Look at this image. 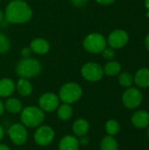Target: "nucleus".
I'll return each mask as SVG.
<instances>
[{"mask_svg": "<svg viewBox=\"0 0 149 150\" xmlns=\"http://www.w3.org/2000/svg\"><path fill=\"white\" fill-rule=\"evenodd\" d=\"M32 17V11L24 0H12L5 8L4 18L11 24H24L28 22Z\"/></svg>", "mask_w": 149, "mask_h": 150, "instance_id": "obj_1", "label": "nucleus"}, {"mask_svg": "<svg viewBox=\"0 0 149 150\" xmlns=\"http://www.w3.org/2000/svg\"><path fill=\"white\" fill-rule=\"evenodd\" d=\"M41 63L35 58H22L16 65V72L22 78H33L41 72Z\"/></svg>", "mask_w": 149, "mask_h": 150, "instance_id": "obj_2", "label": "nucleus"}, {"mask_svg": "<svg viewBox=\"0 0 149 150\" xmlns=\"http://www.w3.org/2000/svg\"><path fill=\"white\" fill-rule=\"evenodd\" d=\"M44 120H45L44 112L40 107H36V106H28L23 109L20 115L21 123L28 127H39L40 125H41Z\"/></svg>", "mask_w": 149, "mask_h": 150, "instance_id": "obj_3", "label": "nucleus"}, {"mask_svg": "<svg viewBox=\"0 0 149 150\" xmlns=\"http://www.w3.org/2000/svg\"><path fill=\"white\" fill-rule=\"evenodd\" d=\"M83 46V48L90 54H99L106 47L107 41L103 34L92 33L84 38Z\"/></svg>", "mask_w": 149, "mask_h": 150, "instance_id": "obj_4", "label": "nucleus"}, {"mask_svg": "<svg viewBox=\"0 0 149 150\" xmlns=\"http://www.w3.org/2000/svg\"><path fill=\"white\" fill-rule=\"evenodd\" d=\"M83 95L81 86L76 83H67L59 91V98L66 104H73L80 99Z\"/></svg>", "mask_w": 149, "mask_h": 150, "instance_id": "obj_5", "label": "nucleus"}, {"mask_svg": "<svg viewBox=\"0 0 149 150\" xmlns=\"http://www.w3.org/2000/svg\"><path fill=\"white\" fill-rule=\"evenodd\" d=\"M81 74L83 77L89 82H97L103 78L104 70L98 63L89 62L82 67Z\"/></svg>", "mask_w": 149, "mask_h": 150, "instance_id": "obj_6", "label": "nucleus"}, {"mask_svg": "<svg viewBox=\"0 0 149 150\" xmlns=\"http://www.w3.org/2000/svg\"><path fill=\"white\" fill-rule=\"evenodd\" d=\"M143 100V96L141 91L137 88L129 87L123 93L122 102L128 109H135L139 107Z\"/></svg>", "mask_w": 149, "mask_h": 150, "instance_id": "obj_7", "label": "nucleus"}, {"mask_svg": "<svg viewBox=\"0 0 149 150\" xmlns=\"http://www.w3.org/2000/svg\"><path fill=\"white\" fill-rule=\"evenodd\" d=\"M128 40H129L128 33L124 30L117 29L109 34L106 41L112 48L119 49L124 47L127 44Z\"/></svg>", "mask_w": 149, "mask_h": 150, "instance_id": "obj_8", "label": "nucleus"}, {"mask_svg": "<svg viewBox=\"0 0 149 150\" xmlns=\"http://www.w3.org/2000/svg\"><path fill=\"white\" fill-rule=\"evenodd\" d=\"M54 138V132L49 126H41L34 133V142L40 146L49 145Z\"/></svg>", "mask_w": 149, "mask_h": 150, "instance_id": "obj_9", "label": "nucleus"}, {"mask_svg": "<svg viewBox=\"0 0 149 150\" xmlns=\"http://www.w3.org/2000/svg\"><path fill=\"white\" fill-rule=\"evenodd\" d=\"M60 105L59 97L53 92H47L40 96L39 99L40 108L43 112H54Z\"/></svg>", "mask_w": 149, "mask_h": 150, "instance_id": "obj_10", "label": "nucleus"}, {"mask_svg": "<svg viewBox=\"0 0 149 150\" xmlns=\"http://www.w3.org/2000/svg\"><path fill=\"white\" fill-rule=\"evenodd\" d=\"M8 134L11 142L16 145H22L27 140V131L23 124H14L9 130Z\"/></svg>", "mask_w": 149, "mask_h": 150, "instance_id": "obj_11", "label": "nucleus"}, {"mask_svg": "<svg viewBox=\"0 0 149 150\" xmlns=\"http://www.w3.org/2000/svg\"><path fill=\"white\" fill-rule=\"evenodd\" d=\"M30 48L37 54H45L50 50V45L48 41L42 38L33 39L30 43Z\"/></svg>", "mask_w": 149, "mask_h": 150, "instance_id": "obj_12", "label": "nucleus"}, {"mask_svg": "<svg viewBox=\"0 0 149 150\" xmlns=\"http://www.w3.org/2000/svg\"><path fill=\"white\" fill-rule=\"evenodd\" d=\"M132 123L137 128H145L149 125V113L146 111H138L132 116Z\"/></svg>", "mask_w": 149, "mask_h": 150, "instance_id": "obj_13", "label": "nucleus"}, {"mask_svg": "<svg viewBox=\"0 0 149 150\" xmlns=\"http://www.w3.org/2000/svg\"><path fill=\"white\" fill-rule=\"evenodd\" d=\"M16 89V84L11 78H2L0 79V97L8 98L14 92Z\"/></svg>", "mask_w": 149, "mask_h": 150, "instance_id": "obj_14", "label": "nucleus"}, {"mask_svg": "<svg viewBox=\"0 0 149 150\" xmlns=\"http://www.w3.org/2000/svg\"><path fill=\"white\" fill-rule=\"evenodd\" d=\"M133 82L140 88L149 87V69H140L133 77Z\"/></svg>", "mask_w": 149, "mask_h": 150, "instance_id": "obj_15", "label": "nucleus"}, {"mask_svg": "<svg viewBox=\"0 0 149 150\" xmlns=\"http://www.w3.org/2000/svg\"><path fill=\"white\" fill-rule=\"evenodd\" d=\"M79 145V142L76 137L66 135L59 143V150H78Z\"/></svg>", "mask_w": 149, "mask_h": 150, "instance_id": "obj_16", "label": "nucleus"}, {"mask_svg": "<svg viewBox=\"0 0 149 150\" xmlns=\"http://www.w3.org/2000/svg\"><path fill=\"white\" fill-rule=\"evenodd\" d=\"M16 90L20 96L27 97L32 92V85L28 79L20 77L16 83Z\"/></svg>", "mask_w": 149, "mask_h": 150, "instance_id": "obj_17", "label": "nucleus"}, {"mask_svg": "<svg viewBox=\"0 0 149 150\" xmlns=\"http://www.w3.org/2000/svg\"><path fill=\"white\" fill-rule=\"evenodd\" d=\"M90 129L89 122L84 119H79L76 120L73 124V132L76 136H83L86 135Z\"/></svg>", "mask_w": 149, "mask_h": 150, "instance_id": "obj_18", "label": "nucleus"}, {"mask_svg": "<svg viewBox=\"0 0 149 150\" xmlns=\"http://www.w3.org/2000/svg\"><path fill=\"white\" fill-rule=\"evenodd\" d=\"M103 70H104V74L109 76H115L120 73L121 65L117 61H110L105 65Z\"/></svg>", "mask_w": 149, "mask_h": 150, "instance_id": "obj_19", "label": "nucleus"}, {"mask_svg": "<svg viewBox=\"0 0 149 150\" xmlns=\"http://www.w3.org/2000/svg\"><path fill=\"white\" fill-rule=\"evenodd\" d=\"M4 109H6L11 113H18L22 111V104L19 99L16 98H9L4 105Z\"/></svg>", "mask_w": 149, "mask_h": 150, "instance_id": "obj_20", "label": "nucleus"}, {"mask_svg": "<svg viewBox=\"0 0 149 150\" xmlns=\"http://www.w3.org/2000/svg\"><path fill=\"white\" fill-rule=\"evenodd\" d=\"M57 109H58L57 111L58 117L61 120H68L73 115V109L69 104L63 103L61 105H59Z\"/></svg>", "mask_w": 149, "mask_h": 150, "instance_id": "obj_21", "label": "nucleus"}, {"mask_svg": "<svg viewBox=\"0 0 149 150\" xmlns=\"http://www.w3.org/2000/svg\"><path fill=\"white\" fill-rule=\"evenodd\" d=\"M119 146L117 141L111 135L105 136L100 144V149L101 150H118Z\"/></svg>", "mask_w": 149, "mask_h": 150, "instance_id": "obj_22", "label": "nucleus"}, {"mask_svg": "<svg viewBox=\"0 0 149 150\" xmlns=\"http://www.w3.org/2000/svg\"><path fill=\"white\" fill-rule=\"evenodd\" d=\"M119 83L122 87L129 88L133 83V76L129 72L124 71L119 76Z\"/></svg>", "mask_w": 149, "mask_h": 150, "instance_id": "obj_23", "label": "nucleus"}, {"mask_svg": "<svg viewBox=\"0 0 149 150\" xmlns=\"http://www.w3.org/2000/svg\"><path fill=\"white\" fill-rule=\"evenodd\" d=\"M119 129H120V126L117 120H110L105 124V130H106L107 134L111 136L117 134L119 133Z\"/></svg>", "mask_w": 149, "mask_h": 150, "instance_id": "obj_24", "label": "nucleus"}, {"mask_svg": "<svg viewBox=\"0 0 149 150\" xmlns=\"http://www.w3.org/2000/svg\"><path fill=\"white\" fill-rule=\"evenodd\" d=\"M11 42L7 36L0 32V54H4L10 50Z\"/></svg>", "mask_w": 149, "mask_h": 150, "instance_id": "obj_25", "label": "nucleus"}, {"mask_svg": "<svg viewBox=\"0 0 149 150\" xmlns=\"http://www.w3.org/2000/svg\"><path fill=\"white\" fill-rule=\"evenodd\" d=\"M115 49L112 48L111 47H105L103 51H102V54H103V57L106 60H109V61H112L113 60V58L115 57Z\"/></svg>", "mask_w": 149, "mask_h": 150, "instance_id": "obj_26", "label": "nucleus"}, {"mask_svg": "<svg viewBox=\"0 0 149 150\" xmlns=\"http://www.w3.org/2000/svg\"><path fill=\"white\" fill-rule=\"evenodd\" d=\"M32 49L30 48V47H23L20 51V54L22 55L23 58H28V57H31V54H32Z\"/></svg>", "mask_w": 149, "mask_h": 150, "instance_id": "obj_27", "label": "nucleus"}, {"mask_svg": "<svg viewBox=\"0 0 149 150\" xmlns=\"http://www.w3.org/2000/svg\"><path fill=\"white\" fill-rule=\"evenodd\" d=\"M70 2L72 3L74 6L81 8V7H83L87 4L88 0H70Z\"/></svg>", "mask_w": 149, "mask_h": 150, "instance_id": "obj_28", "label": "nucleus"}, {"mask_svg": "<svg viewBox=\"0 0 149 150\" xmlns=\"http://www.w3.org/2000/svg\"><path fill=\"white\" fill-rule=\"evenodd\" d=\"M78 142H79V144H81L83 146H86L89 144L90 139H89V137L83 135V136H81V138H80V140H78Z\"/></svg>", "mask_w": 149, "mask_h": 150, "instance_id": "obj_29", "label": "nucleus"}, {"mask_svg": "<svg viewBox=\"0 0 149 150\" xmlns=\"http://www.w3.org/2000/svg\"><path fill=\"white\" fill-rule=\"evenodd\" d=\"M97 4H102V5H109L114 3L115 0H95Z\"/></svg>", "mask_w": 149, "mask_h": 150, "instance_id": "obj_30", "label": "nucleus"}, {"mask_svg": "<svg viewBox=\"0 0 149 150\" xmlns=\"http://www.w3.org/2000/svg\"><path fill=\"white\" fill-rule=\"evenodd\" d=\"M145 46H146V48L148 49V51L149 52V33L147 35V37L145 39Z\"/></svg>", "mask_w": 149, "mask_h": 150, "instance_id": "obj_31", "label": "nucleus"}, {"mask_svg": "<svg viewBox=\"0 0 149 150\" xmlns=\"http://www.w3.org/2000/svg\"><path fill=\"white\" fill-rule=\"evenodd\" d=\"M0 150H11V149L4 144H0Z\"/></svg>", "mask_w": 149, "mask_h": 150, "instance_id": "obj_32", "label": "nucleus"}, {"mask_svg": "<svg viewBox=\"0 0 149 150\" xmlns=\"http://www.w3.org/2000/svg\"><path fill=\"white\" fill-rule=\"evenodd\" d=\"M4 128L0 126V141L4 138Z\"/></svg>", "mask_w": 149, "mask_h": 150, "instance_id": "obj_33", "label": "nucleus"}, {"mask_svg": "<svg viewBox=\"0 0 149 150\" xmlns=\"http://www.w3.org/2000/svg\"><path fill=\"white\" fill-rule=\"evenodd\" d=\"M4 104L2 103V101L0 100V116L2 115V113L4 112Z\"/></svg>", "mask_w": 149, "mask_h": 150, "instance_id": "obj_34", "label": "nucleus"}, {"mask_svg": "<svg viewBox=\"0 0 149 150\" xmlns=\"http://www.w3.org/2000/svg\"><path fill=\"white\" fill-rule=\"evenodd\" d=\"M4 18V12H3V11L0 9V22L3 20Z\"/></svg>", "mask_w": 149, "mask_h": 150, "instance_id": "obj_35", "label": "nucleus"}, {"mask_svg": "<svg viewBox=\"0 0 149 150\" xmlns=\"http://www.w3.org/2000/svg\"><path fill=\"white\" fill-rule=\"evenodd\" d=\"M146 7L149 10V0H146Z\"/></svg>", "mask_w": 149, "mask_h": 150, "instance_id": "obj_36", "label": "nucleus"}, {"mask_svg": "<svg viewBox=\"0 0 149 150\" xmlns=\"http://www.w3.org/2000/svg\"><path fill=\"white\" fill-rule=\"evenodd\" d=\"M148 138H149V125L148 126Z\"/></svg>", "mask_w": 149, "mask_h": 150, "instance_id": "obj_37", "label": "nucleus"}, {"mask_svg": "<svg viewBox=\"0 0 149 150\" xmlns=\"http://www.w3.org/2000/svg\"><path fill=\"white\" fill-rule=\"evenodd\" d=\"M1 1H2V0H0V2H1Z\"/></svg>", "mask_w": 149, "mask_h": 150, "instance_id": "obj_38", "label": "nucleus"}]
</instances>
